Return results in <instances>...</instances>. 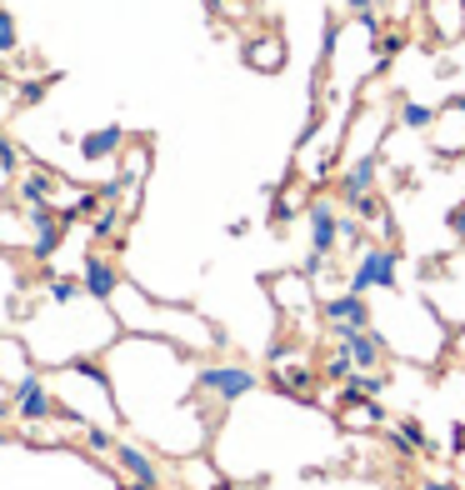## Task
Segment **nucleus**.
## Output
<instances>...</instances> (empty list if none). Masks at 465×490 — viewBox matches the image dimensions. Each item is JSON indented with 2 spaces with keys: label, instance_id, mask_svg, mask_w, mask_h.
Wrapping results in <instances>:
<instances>
[{
  "label": "nucleus",
  "instance_id": "6",
  "mask_svg": "<svg viewBox=\"0 0 465 490\" xmlns=\"http://www.w3.org/2000/svg\"><path fill=\"white\" fill-rule=\"evenodd\" d=\"M311 251H320V255L340 251V220H336V205L326 195L311 205Z\"/></svg>",
  "mask_w": 465,
  "mask_h": 490
},
{
  "label": "nucleus",
  "instance_id": "13",
  "mask_svg": "<svg viewBox=\"0 0 465 490\" xmlns=\"http://www.w3.org/2000/svg\"><path fill=\"white\" fill-rule=\"evenodd\" d=\"M380 390H386V376H380V370H355V376L345 380V390H340V405H351V401H376Z\"/></svg>",
  "mask_w": 465,
  "mask_h": 490
},
{
  "label": "nucleus",
  "instance_id": "29",
  "mask_svg": "<svg viewBox=\"0 0 465 490\" xmlns=\"http://www.w3.org/2000/svg\"><path fill=\"white\" fill-rule=\"evenodd\" d=\"M426 490H455V486H451V480H430Z\"/></svg>",
  "mask_w": 465,
  "mask_h": 490
},
{
  "label": "nucleus",
  "instance_id": "5",
  "mask_svg": "<svg viewBox=\"0 0 465 490\" xmlns=\"http://www.w3.org/2000/svg\"><path fill=\"white\" fill-rule=\"evenodd\" d=\"M376 180H380V155H376V151H365L361 161H355L351 170L340 176L336 195H340V201H345V205H355V201H361V195H370V190H376Z\"/></svg>",
  "mask_w": 465,
  "mask_h": 490
},
{
  "label": "nucleus",
  "instance_id": "8",
  "mask_svg": "<svg viewBox=\"0 0 465 490\" xmlns=\"http://www.w3.org/2000/svg\"><path fill=\"white\" fill-rule=\"evenodd\" d=\"M340 345H345V351L355 355V365H361V370H376V365L386 361V351H390L386 336H380L376 326H370V330H351V336H340Z\"/></svg>",
  "mask_w": 465,
  "mask_h": 490
},
{
  "label": "nucleus",
  "instance_id": "3",
  "mask_svg": "<svg viewBox=\"0 0 465 490\" xmlns=\"http://www.w3.org/2000/svg\"><path fill=\"white\" fill-rule=\"evenodd\" d=\"M320 320H326L330 340H340V336H351V330H370V305H365L361 290H345V295H330L320 305Z\"/></svg>",
  "mask_w": 465,
  "mask_h": 490
},
{
  "label": "nucleus",
  "instance_id": "2",
  "mask_svg": "<svg viewBox=\"0 0 465 490\" xmlns=\"http://www.w3.org/2000/svg\"><path fill=\"white\" fill-rule=\"evenodd\" d=\"M395 251H390V245H361V255H355V270H351V280H345V286L351 290H390L395 286Z\"/></svg>",
  "mask_w": 465,
  "mask_h": 490
},
{
  "label": "nucleus",
  "instance_id": "22",
  "mask_svg": "<svg viewBox=\"0 0 465 490\" xmlns=\"http://www.w3.org/2000/svg\"><path fill=\"white\" fill-rule=\"evenodd\" d=\"M115 220H120V215H115V211H101V215H95V220H90V236H95V240L115 236Z\"/></svg>",
  "mask_w": 465,
  "mask_h": 490
},
{
  "label": "nucleus",
  "instance_id": "30",
  "mask_svg": "<svg viewBox=\"0 0 465 490\" xmlns=\"http://www.w3.org/2000/svg\"><path fill=\"white\" fill-rule=\"evenodd\" d=\"M5 445H11V430H0V451H5Z\"/></svg>",
  "mask_w": 465,
  "mask_h": 490
},
{
  "label": "nucleus",
  "instance_id": "26",
  "mask_svg": "<svg viewBox=\"0 0 465 490\" xmlns=\"http://www.w3.org/2000/svg\"><path fill=\"white\" fill-rule=\"evenodd\" d=\"M290 215H295V201H290V195H276V220H290Z\"/></svg>",
  "mask_w": 465,
  "mask_h": 490
},
{
  "label": "nucleus",
  "instance_id": "4",
  "mask_svg": "<svg viewBox=\"0 0 465 490\" xmlns=\"http://www.w3.org/2000/svg\"><path fill=\"white\" fill-rule=\"evenodd\" d=\"M201 390L211 395V401H240V395H251V390H261V376L255 370H245V365H205L201 370Z\"/></svg>",
  "mask_w": 465,
  "mask_h": 490
},
{
  "label": "nucleus",
  "instance_id": "7",
  "mask_svg": "<svg viewBox=\"0 0 465 490\" xmlns=\"http://www.w3.org/2000/svg\"><path fill=\"white\" fill-rule=\"evenodd\" d=\"M80 286H86V295H95V301H115L120 270H115L111 261H101V255H90V261L80 265Z\"/></svg>",
  "mask_w": 465,
  "mask_h": 490
},
{
  "label": "nucleus",
  "instance_id": "17",
  "mask_svg": "<svg viewBox=\"0 0 465 490\" xmlns=\"http://www.w3.org/2000/svg\"><path fill=\"white\" fill-rule=\"evenodd\" d=\"M401 436H395V445H401V451H426L430 440H426V430H420V420H401Z\"/></svg>",
  "mask_w": 465,
  "mask_h": 490
},
{
  "label": "nucleus",
  "instance_id": "16",
  "mask_svg": "<svg viewBox=\"0 0 465 490\" xmlns=\"http://www.w3.org/2000/svg\"><path fill=\"white\" fill-rule=\"evenodd\" d=\"M280 386H286V395H311L315 390V370L311 365H295V370H280Z\"/></svg>",
  "mask_w": 465,
  "mask_h": 490
},
{
  "label": "nucleus",
  "instance_id": "24",
  "mask_svg": "<svg viewBox=\"0 0 465 490\" xmlns=\"http://www.w3.org/2000/svg\"><path fill=\"white\" fill-rule=\"evenodd\" d=\"M86 445H90V451H115L111 430H95V426H86Z\"/></svg>",
  "mask_w": 465,
  "mask_h": 490
},
{
  "label": "nucleus",
  "instance_id": "25",
  "mask_svg": "<svg viewBox=\"0 0 465 490\" xmlns=\"http://www.w3.org/2000/svg\"><path fill=\"white\" fill-rule=\"evenodd\" d=\"M46 86H51V80H30V86H21V101H26V105H36L40 96H46Z\"/></svg>",
  "mask_w": 465,
  "mask_h": 490
},
{
  "label": "nucleus",
  "instance_id": "10",
  "mask_svg": "<svg viewBox=\"0 0 465 490\" xmlns=\"http://www.w3.org/2000/svg\"><path fill=\"white\" fill-rule=\"evenodd\" d=\"M120 145H126V130H120V126L86 130V136L76 140V151L86 155V161H111V155H120Z\"/></svg>",
  "mask_w": 465,
  "mask_h": 490
},
{
  "label": "nucleus",
  "instance_id": "14",
  "mask_svg": "<svg viewBox=\"0 0 465 490\" xmlns=\"http://www.w3.org/2000/svg\"><path fill=\"white\" fill-rule=\"evenodd\" d=\"M21 376H30V370H26V351H21V340L0 336V380H5V386H15Z\"/></svg>",
  "mask_w": 465,
  "mask_h": 490
},
{
  "label": "nucleus",
  "instance_id": "28",
  "mask_svg": "<svg viewBox=\"0 0 465 490\" xmlns=\"http://www.w3.org/2000/svg\"><path fill=\"white\" fill-rule=\"evenodd\" d=\"M455 355L465 361V330H455Z\"/></svg>",
  "mask_w": 465,
  "mask_h": 490
},
{
  "label": "nucleus",
  "instance_id": "21",
  "mask_svg": "<svg viewBox=\"0 0 465 490\" xmlns=\"http://www.w3.org/2000/svg\"><path fill=\"white\" fill-rule=\"evenodd\" d=\"M15 170H21V151L0 136V176H15Z\"/></svg>",
  "mask_w": 465,
  "mask_h": 490
},
{
  "label": "nucleus",
  "instance_id": "27",
  "mask_svg": "<svg viewBox=\"0 0 465 490\" xmlns=\"http://www.w3.org/2000/svg\"><path fill=\"white\" fill-rule=\"evenodd\" d=\"M345 5H351L355 15H370V11H376V0H345Z\"/></svg>",
  "mask_w": 465,
  "mask_h": 490
},
{
  "label": "nucleus",
  "instance_id": "18",
  "mask_svg": "<svg viewBox=\"0 0 465 490\" xmlns=\"http://www.w3.org/2000/svg\"><path fill=\"white\" fill-rule=\"evenodd\" d=\"M145 170H151V151H145V145H136V151L126 155V180H130V186H140V180H145Z\"/></svg>",
  "mask_w": 465,
  "mask_h": 490
},
{
  "label": "nucleus",
  "instance_id": "31",
  "mask_svg": "<svg viewBox=\"0 0 465 490\" xmlns=\"http://www.w3.org/2000/svg\"><path fill=\"white\" fill-rule=\"evenodd\" d=\"M126 490H151V486H140V480H136V486H126Z\"/></svg>",
  "mask_w": 465,
  "mask_h": 490
},
{
  "label": "nucleus",
  "instance_id": "32",
  "mask_svg": "<svg viewBox=\"0 0 465 490\" xmlns=\"http://www.w3.org/2000/svg\"><path fill=\"white\" fill-rule=\"evenodd\" d=\"M455 5H461V11H465V0H455Z\"/></svg>",
  "mask_w": 465,
  "mask_h": 490
},
{
  "label": "nucleus",
  "instance_id": "11",
  "mask_svg": "<svg viewBox=\"0 0 465 490\" xmlns=\"http://www.w3.org/2000/svg\"><path fill=\"white\" fill-rule=\"evenodd\" d=\"M311 286H315V280L301 270V276H280L270 290H276V301L286 305V311L295 305V315H305V311H311Z\"/></svg>",
  "mask_w": 465,
  "mask_h": 490
},
{
  "label": "nucleus",
  "instance_id": "19",
  "mask_svg": "<svg viewBox=\"0 0 465 490\" xmlns=\"http://www.w3.org/2000/svg\"><path fill=\"white\" fill-rule=\"evenodd\" d=\"M15 46H21V36H15V15L0 5V55H15Z\"/></svg>",
  "mask_w": 465,
  "mask_h": 490
},
{
  "label": "nucleus",
  "instance_id": "15",
  "mask_svg": "<svg viewBox=\"0 0 465 490\" xmlns=\"http://www.w3.org/2000/svg\"><path fill=\"white\" fill-rule=\"evenodd\" d=\"M405 130H430L440 120V111H430V105H420V101H401V115H395Z\"/></svg>",
  "mask_w": 465,
  "mask_h": 490
},
{
  "label": "nucleus",
  "instance_id": "23",
  "mask_svg": "<svg viewBox=\"0 0 465 490\" xmlns=\"http://www.w3.org/2000/svg\"><path fill=\"white\" fill-rule=\"evenodd\" d=\"M445 226H451V236H455V240H465V195L451 205V215H445Z\"/></svg>",
  "mask_w": 465,
  "mask_h": 490
},
{
  "label": "nucleus",
  "instance_id": "1",
  "mask_svg": "<svg viewBox=\"0 0 465 490\" xmlns=\"http://www.w3.org/2000/svg\"><path fill=\"white\" fill-rule=\"evenodd\" d=\"M55 411H61V405H55V390L46 386L36 370H30V376H21V380L11 386V415H15V420L40 426V420H51Z\"/></svg>",
  "mask_w": 465,
  "mask_h": 490
},
{
  "label": "nucleus",
  "instance_id": "12",
  "mask_svg": "<svg viewBox=\"0 0 465 490\" xmlns=\"http://www.w3.org/2000/svg\"><path fill=\"white\" fill-rule=\"evenodd\" d=\"M245 61H251L255 71H280V65H286V40H280L276 30L251 40V46H245Z\"/></svg>",
  "mask_w": 465,
  "mask_h": 490
},
{
  "label": "nucleus",
  "instance_id": "9",
  "mask_svg": "<svg viewBox=\"0 0 465 490\" xmlns=\"http://www.w3.org/2000/svg\"><path fill=\"white\" fill-rule=\"evenodd\" d=\"M115 465L126 470L130 480H140V486H161V470H155V461H151V451H140V445H130V440H120L115 445Z\"/></svg>",
  "mask_w": 465,
  "mask_h": 490
},
{
  "label": "nucleus",
  "instance_id": "20",
  "mask_svg": "<svg viewBox=\"0 0 465 490\" xmlns=\"http://www.w3.org/2000/svg\"><path fill=\"white\" fill-rule=\"evenodd\" d=\"M46 290H51V301H55V305H76V295H80L86 286H80V280H51Z\"/></svg>",
  "mask_w": 465,
  "mask_h": 490
}]
</instances>
